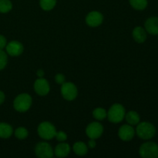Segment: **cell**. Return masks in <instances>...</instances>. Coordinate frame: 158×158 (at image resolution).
Returning a JSON list of instances; mask_svg holds the SVG:
<instances>
[{
    "mask_svg": "<svg viewBox=\"0 0 158 158\" xmlns=\"http://www.w3.org/2000/svg\"><path fill=\"white\" fill-rule=\"evenodd\" d=\"M32 103V99L27 94H21L17 96L13 102L14 109L20 113H24L29 110Z\"/></svg>",
    "mask_w": 158,
    "mask_h": 158,
    "instance_id": "6da1fadb",
    "label": "cell"
},
{
    "mask_svg": "<svg viewBox=\"0 0 158 158\" xmlns=\"http://www.w3.org/2000/svg\"><path fill=\"white\" fill-rule=\"evenodd\" d=\"M136 133L140 138L143 140H150L155 135L156 129L154 125L149 122H141L137 125Z\"/></svg>",
    "mask_w": 158,
    "mask_h": 158,
    "instance_id": "7a4b0ae2",
    "label": "cell"
},
{
    "mask_svg": "<svg viewBox=\"0 0 158 158\" xmlns=\"http://www.w3.org/2000/svg\"><path fill=\"white\" fill-rule=\"evenodd\" d=\"M125 114H126V110L124 106L120 103H114L108 111L107 117L111 123H118L123 120Z\"/></svg>",
    "mask_w": 158,
    "mask_h": 158,
    "instance_id": "3957f363",
    "label": "cell"
},
{
    "mask_svg": "<svg viewBox=\"0 0 158 158\" xmlns=\"http://www.w3.org/2000/svg\"><path fill=\"white\" fill-rule=\"evenodd\" d=\"M38 134L42 139L43 140H49L55 137L56 134V130L54 125L49 122L45 121L40 123L38 127Z\"/></svg>",
    "mask_w": 158,
    "mask_h": 158,
    "instance_id": "277c9868",
    "label": "cell"
},
{
    "mask_svg": "<svg viewBox=\"0 0 158 158\" xmlns=\"http://www.w3.org/2000/svg\"><path fill=\"white\" fill-rule=\"evenodd\" d=\"M139 154L143 158H157L158 145L154 142H146L140 146Z\"/></svg>",
    "mask_w": 158,
    "mask_h": 158,
    "instance_id": "5b68a950",
    "label": "cell"
},
{
    "mask_svg": "<svg viewBox=\"0 0 158 158\" xmlns=\"http://www.w3.org/2000/svg\"><path fill=\"white\" fill-rule=\"evenodd\" d=\"M61 94L65 100L71 101L77 98L78 90L74 83L65 82L61 85Z\"/></svg>",
    "mask_w": 158,
    "mask_h": 158,
    "instance_id": "8992f818",
    "label": "cell"
},
{
    "mask_svg": "<svg viewBox=\"0 0 158 158\" xmlns=\"http://www.w3.org/2000/svg\"><path fill=\"white\" fill-rule=\"evenodd\" d=\"M35 155L40 158H51L54 154L52 148L46 142H40L37 143L35 148Z\"/></svg>",
    "mask_w": 158,
    "mask_h": 158,
    "instance_id": "52a82bcc",
    "label": "cell"
},
{
    "mask_svg": "<svg viewBox=\"0 0 158 158\" xmlns=\"http://www.w3.org/2000/svg\"><path fill=\"white\" fill-rule=\"evenodd\" d=\"M103 133V127L99 122H93L89 123L86 129V134L89 139H98Z\"/></svg>",
    "mask_w": 158,
    "mask_h": 158,
    "instance_id": "ba28073f",
    "label": "cell"
},
{
    "mask_svg": "<svg viewBox=\"0 0 158 158\" xmlns=\"http://www.w3.org/2000/svg\"><path fill=\"white\" fill-rule=\"evenodd\" d=\"M34 90L38 95L42 97L47 95L50 90L49 82L43 77L37 79L34 83Z\"/></svg>",
    "mask_w": 158,
    "mask_h": 158,
    "instance_id": "9c48e42d",
    "label": "cell"
},
{
    "mask_svg": "<svg viewBox=\"0 0 158 158\" xmlns=\"http://www.w3.org/2000/svg\"><path fill=\"white\" fill-rule=\"evenodd\" d=\"M6 49L7 53L11 56H18L23 53L24 47L21 43L16 40H13L6 45Z\"/></svg>",
    "mask_w": 158,
    "mask_h": 158,
    "instance_id": "30bf717a",
    "label": "cell"
},
{
    "mask_svg": "<svg viewBox=\"0 0 158 158\" xmlns=\"http://www.w3.org/2000/svg\"><path fill=\"white\" fill-rule=\"evenodd\" d=\"M103 16L102 13L97 11L90 12L86 17V23L90 27H97L102 24Z\"/></svg>",
    "mask_w": 158,
    "mask_h": 158,
    "instance_id": "8fae6325",
    "label": "cell"
},
{
    "mask_svg": "<svg viewBox=\"0 0 158 158\" xmlns=\"http://www.w3.org/2000/svg\"><path fill=\"white\" fill-rule=\"evenodd\" d=\"M118 135L119 137L123 141H130L134 138L135 131L131 125L125 124L120 127L118 131Z\"/></svg>",
    "mask_w": 158,
    "mask_h": 158,
    "instance_id": "7c38bea8",
    "label": "cell"
},
{
    "mask_svg": "<svg viewBox=\"0 0 158 158\" xmlns=\"http://www.w3.org/2000/svg\"><path fill=\"white\" fill-rule=\"evenodd\" d=\"M145 30L151 35H158V17H151L145 22Z\"/></svg>",
    "mask_w": 158,
    "mask_h": 158,
    "instance_id": "4fadbf2b",
    "label": "cell"
},
{
    "mask_svg": "<svg viewBox=\"0 0 158 158\" xmlns=\"http://www.w3.org/2000/svg\"><path fill=\"white\" fill-rule=\"evenodd\" d=\"M132 35L134 40L138 43H144L147 40L146 30L141 26H137V27L134 28Z\"/></svg>",
    "mask_w": 158,
    "mask_h": 158,
    "instance_id": "5bb4252c",
    "label": "cell"
},
{
    "mask_svg": "<svg viewBox=\"0 0 158 158\" xmlns=\"http://www.w3.org/2000/svg\"><path fill=\"white\" fill-rule=\"evenodd\" d=\"M70 152V146L68 143H61L57 145L55 148V155L58 157H66Z\"/></svg>",
    "mask_w": 158,
    "mask_h": 158,
    "instance_id": "9a60e30c",
    "label": "cell"
},
{
    "mask_svg": "<svg viewBox=\"0 0 158 158\" xmlns=\"http://www.w3.org/2000/svg\"><path fill=\"white\" fill-rule=\"evenodd\" d=\"M13 134V129L11 125L6 123H0V137L3 139L9 138Z\"/></svg>",
    "mask_w": 158,
    "mask_h": 158,
    "instance_id": "2e32d148",
    "label": "cell"
},
{
    "mask_svg": "<svg viewBox=\"0 0 158 158\" xmlns=\"http://www.w3.org/2000/svg\"><path fill=\"white\" fill-rule=\"evenodd\" d=\"M125 119H126L127 122L128 123V124L131 125H137L140 123V116L137 114L136 111H129L127 114H125Z\"/></svg>",
    "mask_w": 158,
    "mask_h": 158,
    "instance_id": "e0dca14e",
    "label": "cell"
},
{
    "mask_svg": "<svg viewBox=\"0 0 158 158\" xmlns=\"http://www.w3.org/2000/svg\"><path fill=\"white\" fill-rule=\"evenodd\" d=\"M73 151L77 155L84 156L88 152V147L83 142H77L73 145Z\"/></svg>",
    "mask_w": 158,
    "mask_h": 158,
    "instance_id": "ac0fdd59",
    "label": "cell"
},
{
    "mask_svg": "<svg viewBox=\"0 0 158 158\" xmlns=\"http://www.w3.org/2000/svg\"><path fill=\"white\" fill-rule=\"evenodd\" d=\"M131 6L136 10H143L147 8L148 4V0H129Z\"/></svg>",
    "mask_w": 158,
    "mask_h": 158,
    "instance_id": "d6986e66",
    "label": "cell"
},
{
    "mask_svg": "<svg viewBox=\"0 0 158 158\" xmlns=\"http://www.w3.org/2000/svg\"><path fill=\"white\" fill-rule=\"evenodd\" d=\"M57 0H40V6L44 11H50L56 6Z\"/></svg>",
    "mask_w": 158,
    "mask_h": 158,
    "instance_id": "ffe728a7",
    "label": "cell"
},
{
    "mask_svg": "<svg viewBox=\"0 0 158 158\" xmlns=\"http://www.w3.org/2000/svg\"><path fill=\"white\" fill-rule=\"evenodd\" d=\"M93 116L97 120H103L107 117V113L103 108L97 107L93 111Z\"/></svg>",
    "mask_w": 158,
    "mask_h": 158,
    "instance_id": "44dd1931",
    "label": "cell"
},
{
    "mask_svg": "<svg viewBox=\"0 0 158 158\" xmlns=\"http://www.w3.org/2000/svg\"><path fill=\"white\" fill-rule=\"evenodd\" d=\"M12 9V3L10 0H0V12L7 13Z\"/></svg>",
    "mask_w": 158,
    "mask_h": 158,
    "instance_id": "7402d4cb",
    "label": "cell"
},
{
    "mask_svg": "<svg viewBox=\"0 0 158 158\" xmlns=\"http://www.w3.org/2000/svg\"><path fill=\"white\" fill-rule=\"evenodd\" d=\"M28 135H29V133H28L27 129L23 127H19L15 131V137L19 140H24L28 137Z\"/></svg>",
    "mask_w": 158,
    "mask_h": 158,
    "instance_id": "603a6c76",
    "label": "cell"
},
{
    "mask_svg": "<svg viewBox=\"0 0 158 158\" xmlns=\"http://www.w3.org/2000/svg\"><path fill=\"white\" fill-rule=\"evenodd\" d=\"M8 62V57L7 54L4 52L3 50L0 49V70L4 69L7 65Z\"/></svg>",
    "mask_w": 158,
    "mask_h": 158,
    "instance_id": "cb8c5ba5",
    "label": "cell"
},
{
    "mask_svg": "<svg viewBox=\"0 0 158 158\" xmlns=\"http://www.w3.org/2000/svg\"><path fill=\"white\" fill-rule=\"evenodd\" d=\"M55 137L56 138V140L60 142H64L65 140H66L67 139V135H66V133L64 131H59L56 134Z\"/></svg>",
    "mask_w": 158,
    "mask_h": 158,
    "instance_id": "d4e9b609",
    "label": "cell"
},
{
    "mask_svg": "<svg viewBox=\"0 0 158 158\" xmlns=\"http://www.w3.org/2000/svg\"><path fill=\"white\" fill-rule=\"evenodd\" d=\"M55 80L56 82V83H58L59 85H62L63 83H65L66 81V79H65V76L62 73H58L56 75L55 77Z\"/></svg>",
    "mask_w": 158,
    "mask_h": 158,
    "instance_id": "484cf974",
    "label": "cell"
},
{
    "mask_svg": "<svg viewBox=\"0 0 158 158\" xmlns=\"http://www.w3.org/2000/svg\"><path fill=\"white\" fill-rule=\"evenodd\" d=\"M6 45H7V40L6 37L3 36L2 35H0V49L2 50L4 48H6Z\"/></svg>",
    "mask_w": 158,
    "mask_h": 158,
    "instance_id": "4316f807",
    "label": "cell"
},
{
    "mask_svg": "<svg viewBox=\"0 0 158 158\" xmlns=\"http://www.w3.org/2000/svg\"><path fill=\"white\" fill-rule=\"evenodd\" d=\"M96 140H94V139H90L89 141L88 142V146H89V148H94L96 147Z\"/></svg>",
    "mask_w": 158,
    "mask_h": 158,
    "instance_id": "83f0119b",
    "label": "cell"
},
{
    "mask_svg": "<svg viewBox=\"0 0 158 158\" xmlns=\"http://www.w3.org/2000/svg\"><path fill=\"white\" fill-rule=\"evenodd\" d=\"M5 98H6V96H5V94L2 92V91L0 90V105L2 104L3 102H4Z\"/></svg>",
    "mask_w": 158,
    "mask_h": 158,
    "instance_id": "f1b7e54d",
    "label": "cell"
},
{
    "mask_svg": "<svg viewBox=\"0 0 158 158\" xmlns=\"http://www.w3.org/2000/svg\"><path fill=\"white\" fill-rule=\"evenodd\" d=\"M36 75L39 78H42V77H44V71L43 69H39L36 72Z\"/></svg>",
    "mask_w": 158,
    "mask_h": 158,
    "instance_id": "f546056e",
    "label": "cell"
}]
</instances>
